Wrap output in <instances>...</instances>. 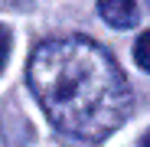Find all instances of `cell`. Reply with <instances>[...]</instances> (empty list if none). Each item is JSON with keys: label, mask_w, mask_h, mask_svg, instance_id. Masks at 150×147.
<instances>
[{"label": "cell", "mask_w": 150, "mask_h": 147, "mask_svg": "<svg viewBox=\"0 0 150 147\" xmlns=\"http://www.w3.org/2000/svg\"><path fill=\"white\" fill-rule=\"evenodd\" d=\"M10 30L4 26V23H0V72H4V65H7V56H10Z\"/></svg>", "instance_id": "4"}, {"label": "cell", "mask_w": 150, "mask_h": 147, "mask_svg": "<svg viewBox=\"0 0 150 147\" xmlns=\"http://www.w3.org/2000/svg\"><path fill=\"white\" fill-rule=\"evenodd\" d=\"M134 62H137L144 72H150V30L140 33V39H137V46H134Z\"/></svg>", "instance_id": "3"}, {"label": "cell", "mask_w": 150, "mask_h": 147, "mask_svg": "<svg viewBox=\"0 0 150 147\" xmlns=\"http://www.w3.org/2000/svg\"><path fill=\"white\" fill-rule=\"evenodd\" d=\"M98 13L114 30H131L137 23V0H98Z\"/></svg>", "instance_id": "2"}, {"label": "cell", "mask_w": 150, "mask_h": 147, "mask_svg": "<svg viewBox=\"0 0 150 147\" xmlns=\"http://www.w3.org/2000/svg\"><path fill=\"white\" fill-rule=\"evenodd\" d=\"M140 147H150V131H147V134L140 137Z\"/></svg>", "instance_id": "5"}, {"label": "cell", "mask_w": 150, "mask_h": 147, "mask_svg": "<svg viewBox=\"0 0 150 147\" xmlns=\"http://www.w3.org/2000/svg\"><path fill=\"white\" fill-rule=\"evenodd\" d=\"M26 82L52 128L75 141H101L131 114V85L105 46L88 36H52L33 49Z\"/></svg>", "instance_id": "1"}]
</instances>
